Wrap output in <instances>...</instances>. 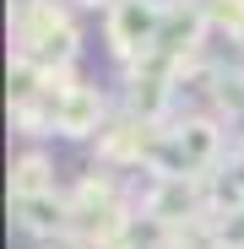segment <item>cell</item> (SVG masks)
Returning <instances> with one entry per match:
<instances>
[{
	"label": "cell",
	"instance_id": "cell-1",
	"mask_svg": "<svg viewBox=\"0 0 244 249\" xmlns=\"http://www.w3.org/2000/svg\"><path fill=\"white\" fill-rule=\"evenodd\" d=\"M11 54H27L44 71H71L81 60V22L71 0H11Z\"/></svg>",
	"mask_w": 244,
	"mask_h": 249
},
{
	"label": "cell",
	"instance_id": "cell-2",
	"mask_svg": "<svg viewBox=\"0 0 244 249\" xmlns=\"http://www.w3.org/2000/svg\"><path fill=\"white\" fill-rule=\"evenodd\" d=\"M163 17L169 6H157V0H114L103 11V44H109V60L125 71L136 60H147L163 38Z\"/></svg>",
	"mask_w": 244,
	"mask_h": 249
},
{
	"label": "cell",
	"instance_id": "cell-3",
	"mask_svg": "<svg viewBox=\"0 0 244 249\" xmlns=\"http://www.w3.org/2000/svg\"><path fill=\"white\" fill-rule=\"evenodd\" d=\"M114 119V103L103 87H93V81H81V87H71L60 103H55V141H71V146H93L103 136V124Z\"/></svg>",
	"mask_w": 244,
	"mask_h": 249
},
{
	"label": "cell",
	"instance_id": "cell-4",
	"mask_svg": "<svg viewBox=\"0 0 244 249\" xmlns=\"http://www.w3.org/2000/svg\"><path fill=\"white\" fill-rule=\"evenodd\" d=\"M169 124H174V136H179V152H185V162H190V174H217L223 162H228V146H233L228 119L195 108V114H179V119H169Z\"/></svg>",
	"mask_w": 244,
	"mask_h": 249
},
{
	"label": "cell",
	"instance_id": "cell-5",
	"mask_svg": "<svg viewBox=\"0 0 244 249\" xmlns=\"http://www.w3.org/2000/svg\"><path fill=\"white\" fill-rule=\"evenodd\" d=\"M11 222H17V233H27L38 249H44V244H55V238H71L76 212H71V195H65V190H55V195L11 200Z\"/></svg>",
	"mask_w": 244,
	"mask_h": 249
},
{
	"label": "cell",
	"instance_id": "cell-6",
	"mask_svg": "<svg viewBox=\"0 0 244 249\" xmlns=\"http://www.w3.org/2000/svg\"><path fill=\"white\" fill-rule=\"evenodd\" d=\"M65 190L60 184V162L49 146H22L11 157V200H27V195H55Z\"/></svg>",
	"mask_w": 244,
	"mask_h": 249
},
{
	"label": "cell",
	"instance_id": "cell-7",
	"mask_svg": "<svg viewBox=\"0 0 244 249\" xmlns=\"http://www.w3.org/2000/svg\"><path fill=\"white\" fill-rule=\"evenodd\" d=\"M201 11H206L217 38H228V44L244 38V0H201Z\"/></svg>",
	"mask_w": 244,
	"mask_h": 249
},
{
	"label": "cell",
	"instance_id": "cell-8",
	"mask_svg": "<svg viewBox=\"0 0 244 249\" xmlns=\"http://www.w3.org/2000/svg\"><path fill=\"white\" fill-rule=\"evenodd\" d=\"M44 249H93V244H87V238H76V233H71V238H55V244H44Z\"/></svg>",
	"mask_w": 244,
	"mask_h": 249
},
{
	"label": "cell",
	"instance_id": "cell-9",
	"mask_svg": "<svg viewBox=\"0 0 244 249\" xmlns=\"http://www.w3.org/2000/svg\"><path fill=\"white\" fill-rule=\"evenodd\" d=\"M103 249H131V244H125V238H114V244H103Z\"/></svg>",
	"mask_w": 244,
	"mask_h": 249
}]
</instances>
